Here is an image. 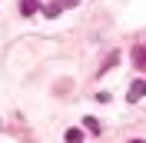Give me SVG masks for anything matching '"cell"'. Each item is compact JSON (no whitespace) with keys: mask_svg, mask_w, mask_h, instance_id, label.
Returning a JSON list of instances; mask_svg holds the SVG:
<instances>
[{"mask_svg":"<svg viewBox=\"0 0 146 143\" xmlns=\"http://www.w3.org/2000/svg\"><path fill=\"white\" fill-rule=\"evenodd\" d=\"M63 140H66V143H83V130H76V126H70V130L63 133Z\"/></svg>","mask_w":146,"mask_h":143,"instance_id":"277c9868","label":"cell"},{"mask_svg":"<svg viewBox=\"0 0 146 143\" xmlns=\"http://www.w3.org/2000/svg\"><path fill=\"white\" fill-rule=\"evenodd\" d=\"M133 143H143V140H133Z\"/></svg>","mask_w":146,"mask_h":143,"instance_id":"ba28073f","label":"cell"},{"mask_svg":"<svg viewBox=\"0 0 146 143\" xmlns=\"http://www.w3.org/2000/svg\"><path fill=\"white\" fill-rule=\"evenodd\" d=\"M133 60H136V67L146 70V47H136V50H133Z\"/></svg>","mask_w":146,"mask_h":143,"instance_id":"5b68a950","label":"cell"},{"mask_svg":"<svg viewBox=\"0 0 146 143\" xmlns=\"http://www.w3.org/2000/svg\"><path fill=\"white\" fill-rule=\"evenodd\" d=\"M66 3H76V0H66Z\"/></svg>","mask_w":146,"mask_h":143,"instance_id":"52a82bcc","label":"cell"},{"mask_svg":"<svg viewBox=\"0 0 146 143\" xmlns=\"http://www.w3.org/2000/svg\"><path fill=\"white\" fill-rule=\"evenodd\" d=\"M83 126H86L90 133H100V120H96V116H86V120H83Z\"/></svg>","mask_w":146,"mask_h":143,"instance_id":"8992f818","label":"cell"},{"mask_svg":"<svg viewBox=\"0 0 146 143\" xmlns=\"http://www.w3.org/2000/svg\"><path fill=\"white\" fill-rule=\"evenodd\" d=\"M63 7H70V3H66V0H56V3H46V7H40V10H43L46 17H60Z\"/></svg>","mask_w":146,"mask_h":143,"instance_id":"6da1fadb","label":"cell"},{"mask_svg":"<svg viewBox=\"0 0 146 143\" xmlns=\"http://www.w3.org/2000/svg\"><path fill=\"white\" fill-rule=\"evenodd\" d=\"M146 97V80H133V87H129V100H143Z\"/></svg>","mask_w":146,"mask_h":143,"instance_id":"7a4b0ae2","label":"cell"},{"mask_svg":"<svg viewBox=\"0 0 146 143\" xmlns=\"http://www.w3.org/2000/svg\"><path fill=\"white\" fill-rule=\"evenodd\" d=\"M36 10H40V3H36V0H20V13H23V17H33Z\"/></svg>","mask_w":146,"mask_h":143,"instance_id":"3957f363","label":"cell"}]
</instances>
